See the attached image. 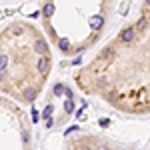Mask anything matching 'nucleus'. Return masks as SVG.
<instances>
[{
    "mask_svg": "<svg viewBox=\"0 0 150 150\" xmlns=\"http://www.w3.org/2000/svg\"><path fill=\"white\" fill-rule=\"evenodd\" d=\"M148 150H150V142H148Z\"/></svg>",
    "mask_w": 150,
    "mask_h": 150,
    "instance_id": "obj_6",
    "label": "nucleus"
},
{
    "mask_svg": "<svg viewBox=\"0 0 150 150\" xmlns=\"http://www.w3.org/2000/svg\"><path fill=\"white\" fill-rule=\"evenodd\" d=\"M74 82L120 114H150V0H140L138 14L76 72Z\"/></svg>",
    "mask_w": 150,
    "mask_h": 150,
    "instance_id": "obj_1",
    "label": "nucleus"
},
{
    "mask_svg": "<svg viewBox=\"0 0 150 150\" xmlns=\"http://www.w3.org/2000/svg\"><path fill=\"white\" fill-rule=\"evenodd\" d=\"M2 150H34L32 122L20 104L2 96Z\"/></svg>",
    "mask_w": 150,
    "mask_h": 150,
    "instance_id": "obj_4",
    "label": "nucleus"
},
{
    "mask_svg": "<svg viewBox=\"0 0 150 150\" xmlns=\"http://www.w3.org/2000/svg\"><path fill=\"white\" fill-rule=\"evenodd\" d=\"M114 6L116 0H42L40 26L58 52L72 58L98 44Z\"/></svg>",
    "mask_w": 150,
    "mask_h": 150,
    "instance_id": "obj_3",
    "label": "nucleus"
},
{
    "mask_svg": "<svg viewBox=\"0 0 150 150\" xmlns=\"http://www.w3.org/2000/svg\"><path fill=\"white\" fill-rule=\"evenodd\" d=\"M64 150H132V146L102 134H76L66 140Z\"/></svg>",
    "mask_w": 150,
    "mask_h": 150,
    "instance_id": "obj_5",
    "label": "nucleus"
},
{
    "mask_svg": "<svg viewBox=\"0 0 150 150\" xmlns=\"http://www.w3.org/2000/svg\"><path fill=\"white\" fill-rule=\"evenodd\" d=\"M46 32L28 20H10L0 34L2 96L28 106L44 92L52 72V48Z\"/></svg>",
    "mask_w": 150,
    "mask_h": 150,
    "instance_id": "obj_2",
    "label": "nucleus"
}]
</instances>
